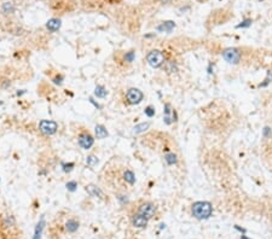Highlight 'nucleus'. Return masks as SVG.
Masks as SVG:
<instances>
[{
  "label": "nucleus",
  "mask_w": 272,
  "mask_h": 239,
  "mask_svg": "<svg viewBox=\"0 0 272 239\" xmlns=\"http://www.w3.org/2000/svg\"><path fill=\"white\" fill-rule=\"evenodd\" d=\"M192 215L199 219V220H203V219H208L212 212H213V207L209 202H196L192 204Z\"/></svg>",
  "instance_id": "obj_1"
},
{
  "label": "nucleus",
  "mask_w": 272,
  "mask_h": 239,
  "mask_svg": "<svg viewBox=\"0 0 272 239\" xmlns=\"http://www.w3.org/2000/svg\"><path fill=\"white\" fill-rule=\"evenodd\" d=\"M39 128V132L48 137V135H53L56 134L58 130V123L56 121H52V120H41L38 125Z\"/></svg>",
  "instance_id": "obj_2"
},
{
  "label": "nucleus",
  "mask_w": 272,
  "mask_h": 239,
  "mask_svg": "<svg viewBox=\"0 0 272 239\" xmlns=\"http://www.w3.org/2000/svg\"><path fill=\"white\" fill-rule=\"evenodd\" d=\"M146 60L149 63L150 67L153 68H160L163 63H165V55L158 51V50H153L148 53L146 56Z\"/></svg>",
  "instance_id": "obj_3"
},
{
  "label": "nucleus",
  "mask_w": 272,
  "mask_h": 239,
  "mask_svg": "<svg viewBox=\"0 0 272 239\" xmlns=\"http://www.w3.org/2000/svg\"><path fill=\"white\" fill-rule=\"evenodd\" d=\"M77 142H79L81 149L90 150L94 144V139H93V137L91 135V133L88 130H81L77 135Z\"/></svg>",
  "instance_id": "obj_4"
},
{
  "label": "nucleus",
  "mask_w": 272,
  "mask_h": 239,
  "mask_svg": "<svg viewBox=\"0 0 272 239\" xmlns=\"http://www.w3.org/2000/svg\"><path fill=\"white\" fill-rule=\"evenodd\" d=\"M144 98L143 92L138 88H129L126 92V100L127 103L131 105H136V104H139Z\"/></svg>",
  "instance_id": "obj_5"
},
{
  "label": "nucleus",
  "mask_w": 272,
  "mask_h": 239,
  "mask_svg": "<svg viewBox=\"0 0 272 239\" xmlns=\"http://www.w3.org/2000/svg\"><path fill=\"white\" fill-rule=\"evenodd\" d=\"M156 212V207L150 203V202H145V203H142L139 207H138V210H137V214L142 215L144 217H146L148 220L151 219Z\"/></svg>",
  "instance_id": "obj_6"
},
{
  "label": "nucleus",
  "mask_w": 272,
  "mask_h": 239,
  "mask_svg": "<svg viewBox=\"0 0 272 239\" xmlns=\"http://www.w3.org/2000/svg\"><path fill=\"white\" fill-rule=\"evenodd\" d=\"M223 57H224V59H225L226 62H229L231 64H237V63L240 62V59H241V52H240L237 48L230 47V48L224 50Z\"/></svg>",
  "instance_id": "obj_7"
},
{
  "label": "nucleus",
  "mask_w": 272,
  "mask_h": 239,
  "mask_svg": "<svg viewBox=\"0 0 272 239\" xmlns=\"http://www.w3.org/2000/svg\"><path fill=\"white\" fill-rule=\"evenodd\" d=\"M163 116H165V122H166L167 125H171L173 121H177L175 111H172V109H171V104H168V103L165 105Z\"/></svg>",
  "instance_id": "obj_8"
},
{
  "label": "nucleus",
  "mask_w": 272,
  "mask_h": 239,
  "mask_svg": "<svg viewBox=\"0 0 272 239\" xmlns=\"http://www.w3.org/2000/svg\"><path fill=\"white\" fill-rule=\"evenodd\" d=\"M131 221H132V225L137 227V228H145L146 225H148V219L142 216V215H139V214H134L132 216Z\"/></svg>",
  "instance_id": "obj_9"
},
{
  "label": "nucleus",
  "mask_w": 272,
  "mask_h": 239,
  "mask_svg": "<svg viewBox=\"0 0 272 239\" xmlns=\"http://www.w3.org/2000/svg\"><path fill=\"white\" fill-rule=\"evenodd\" d=\"M86 191H87V193H88L90 196H92V197L100 198V199L104 197L103 191L100 190L98 186H96V185H93V183L87 185V186H86Z\"/></svg>",
  "instance_id": "obj_10"
},
{
  "label": "nucleus",
  "mask_w": 272,
  "mask_h": 239,
  "mask_svg": "<svg viewBox=\"0 0 272 239\" xmlns=\"http://www.w3.org/2000/svg\"><path fill=\"white\" fill-rule=\"evenodd\" d=\"M61 26H62V21L59 18H51V19H48L46 22V28L48 29L50 31H52V33L59 30Z\"/></svg>",
  "instance_id": "obj_11"
},
{
  "label": "nucleus",
  "mask_w": 272,
  "mask_h": 239,
  "mask_svg": "<svg viewBox=\"0 0 272 239\" xmlns=\"http://www.w3.org/2000/svg\"><path fill=\"white\" fill-rule=\"evenodd\" d=\"M94 133H96L97 139H104V138H107V137L109 135L107 128L103 126V125H97L96 128H94Z\"/></svg>",
  "instance_id": "obj_12"
},
{
  "label": "nucleus",
  "mask_w": 272,
  "mask_h": 239,
  "mask_svg": "<svg viewBox=\"0 0 272 239\" xmlns=\"http://www.w3.org/2000/svg\"><path fill=\"white\" fill-rule=\"evenodd\" d=\"M65 229L69 232V233H74L79 229V221H76L75 219H70L67 221L65 224Z\"/></svg>",
  "instance_id": "obj_13"
},
{
  "label": "nucleus",
  "mask_w": 272,
  "mask_h": 239,
  "mask_svg": "<svg viewBox=\"0 0 272 239\" xmlns=\"http://www.w3.org/2000/svg\"><path fill=\"white\" fill-rule=\"evenodd\" d=\"M122 178H123V180L127 183H129V185H133V183H136V175H134V173H133L132 170H129V169H126V170L123 171Z\"/></svg>",
  "instance_id": "obj_14"
},
{
  "label": "nucleus",
  "mask_w": 272,
  "mask_h": 239,
  "mask_svg": "<svg viewBox=\"0 0 272 239\" xmlns=\"http://www.w3.org/2000/svg\"><path fill=\"white\" fill-rule=\"evenodd\" d=\"M94 96L98 97V98H105V97L108 96V91H107V88H105L104 86L98 84V86H96V88H94Z\"/></svg>",
  "instance_id": "obj_15"
},
{
  "label": "nucleus",
  "mask_w": 272,
  "mask_h": 239,
  "mask_svg": "<svg viewBox=\"0 0 272 239\" xmlns=\"http://www.w3.org/2000/svg\"><path fill=\"white\" fill-rule=\"evenodd\" d=\"M174 22H172V21H168V22H163L161 26H158L157 27V30H160V31H172V29L174 28Z\"/></svg>",
  "instance_id": "obj_16"
},
{
  "label": "nucleus",
  "mask_w": 272,
  "mask_h": 239,
  "mask_svg": "<svg viewBox=\"0 0 272 239\" xmlns=\"http://www.w3.org/2000/svg\"><path fill=\"white\" fill-rule=\"evenodd\" d=\"M149 127H150V123H149V122H143V123H139V125H137V126L133 128V133H134V134L143 133V132H145V130H146Z\"/></svg>",
  "instance_id": "obj_17"
},
{
  "label": "nucleus",
  "mask_w": 272,
  "mask_h": 239,
  "mask_svg": "<svg viewBox=\"0 0 272 239\" xmlns=\"http://www.w3.org/2000/svg\"><path fill=\"white\" fill-rule=\"evenodd\" d=\"M99 162V159H98V157L94 155H90L86 157V164L87 166H90V167H94L97 163Z\"/></svg>",
  "instance_id": "obj_18"
},
{
  "label": "nucleus",
  "mask_w": 272,
  "mask_h": 239,
  "mask_svg": "<svg viewBox=\"0 0 272 239\" xmlns=\"http://www.w3.org/2000/svg\"><path fill=\"white\" fill-rule=\"evenodd\" d=\"M134 58H136V53H134V51H128V52H126V53H125V56H123V60H125L126 63H132V62L134 60Z\"/></svg>",
  "instance_id": "obj_19"
},
{
  "label": "nucleus",
  "mask_w": 272,
  "mask_h": 239,
  "mask_svg": "<svg viewBox=\"0 0 272 239\" xmlns=\"http://www.w3.org/2000/svg\"><path fill=\"white\" fill-rule=\"evenodd\" d=\"M75 167V164L73 163V162H68V163H65V162H63L62 163V170L64 171V173H70L73 169Z\"/></svg>",
  "instance_id": "obj_20"
},
{
  "label": "nucleus",
  "mask_w": 272,
  "mask_h": 239,
  "mask_svg": "<svg viewBox=\"0 0 272 239\" xmlns=\"http://www.w3.org/2000/svg\"><path fill=\"white\" fill-rule=\"evenodd\" d=\"M2 11H4L5 14H12L15 11L14 5H12L11 2H5V4H2Z\"/></svg>",
  "instance_id": "obj_21"
},
{
  "label": "nucleus",
  "mask_w": 272,
  "mask_h": 239,
  "mask_svg": "<svg viewBox=\"0 0 272 239\" xmlns=\"http://www.w3.org/2000/svg\"><path fill=\"white\" fill-rule=\"evenodd\" d=\"M51 80H52V82H53L55 84H57V86H61V84H63L64 76H63L62 74H56V75H55V76H53V77H52Z\"/></svg>",
  "instance_id": "obj_22"
},
{
  "label": "nucleus",
  "mask_w": 272,
  "mask_h": 239,
  "mask_svg": "<svg viewBox=\"0 0 272 239\" xmlns=\"http://www.w3.org/2000/svg\"><path fill=\"white\" fill-rule=\"evenodd\" d=\"M165 159H166V162H167L169 166H173V164L177 163V156L174 155V154H168V155H166Z\"/></svg>",
  "instance_id": "obj_23"
},
{
  "label": "nucleus",
  "mask_w": 272,
  "mask_h": 239,
  "mask_svg": "<svg viewBox=\"0 0 272 239\" xmlns=\"http://www.w3.org/2000/svg\"><path fill=\"white\" fill-rule=\"evenodd\" d=\"M10 86H11V80L5 79V77L0 79V88L1 89H7Z\"/></svg>",
  "instance_id": "obj_24"
},
{
  "label": "nucleus",
  "mask_w": 272,
  "mask_h": 239,
  "mask_svg": "<svg viewBox=\"0 0 272 239\" xmlns=\"http://www.w3.org/2000/svg\"><path fill=\"white\" fill-rule=\"evenodd\" d=\"M65 187H67V190L68 191H70V192H74V191H76V188H77V183L76 181H68V183H65Z\"/></svg>",
  "instance_id": "obj_25"
},
{
  "label": "nucleus",
  "mask_w": 272,
  "mask_h": 239,
  "mask_svg": "<svg viewBox=\"0 0 272 239\" xmlns=\"http://www.w3.org/2000/svg\"><path fill=\"white\" fill-rule=\"evenodd\" d=\"M144 113H145V115H146L148 117H153V116L155 115V109H154L153 106H148Z\"/></svg>",
  "instance_id": "obj_26"
},
{
  "label": "nucleus",
  "mask_w": 272,
  "mask_h": 239,
  "mask_svg": "<svg viewBox=\"0 0 272 239\" xmlns=\"http://www.w3.org/2000/svg\"><path fill=\"white\" fill-rule=\"evenodd\" d=\"M252 24V19H245V21H243L241 24H238L237 26V28H244V27H249Z\"/></svg>",
  "instance_id": "obj_27"
},
{
  "label": "nucleus",
  "mask_w": 272,
  "mask_h": 239,
  "mask_svg": "<svg viewBox=\"0 0 272 239\" xmlns=\"http://www.w3.org/2000/svg\"><path fill=\"white\" fill-rule=\"evenodd\" d=\"M117 199H119L121 203H127V197H126V196H119Z\"/></svg>",
  "instance_id": "obj_28"
},
{
  "label": "nucleus",
  "mask_w": 272,
  "mask_h": 239,
  "mask_svg": "<svg viewBox=\"0 0 272 239\" xmlns=\"http://www.w3.org/2000/svg\"><path fill=\"white\" fill-rule=\"evenodd\" d=\"M90 101H91V103H92V104H93V105H94L96 108H98V109H100V108H102L99 104H98V103H96V101H94V100H93L92 98H90Z\"/></svg>",
  "instance_id": "obj_29"
},
{
  "label": "nucleus",
  "mask_w": 272,
  "mask_h": 239,
  "mask_svg": "<svg viewBox=\"0 0 272 239\" xmlns=\"http://www.w3.org/2000/svg\"><path fill=\"white\" fill-rule=\"evenodd\" d=\"M26 93V91H22V92H17V96H22V94H24Z\"/></svg>",
  "instance_id": "obj_30"
},
{
  "label": "nucleus",
  "mask_w": 272,
  "mask_h": 239,
  "mask_svg": "<svg viewBox=\"0 0 272 239\" xmlns=\"http://www.w3.org/2000/svg\"><path fill=\"white\" fill-rule=\"evenodd\" d=\"M241 239H248V238H247L245 236H241Z\"/></svg>",
  "instance_id": "obj_31"
}]
</instances>
